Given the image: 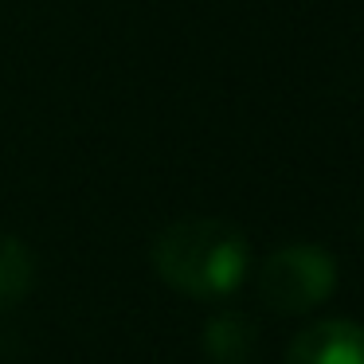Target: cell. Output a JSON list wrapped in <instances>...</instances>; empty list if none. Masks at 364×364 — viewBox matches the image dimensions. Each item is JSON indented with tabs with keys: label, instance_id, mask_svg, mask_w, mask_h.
<instances>
[{
	"label": "cell",
	"instance_id": "5",
	"mask_svg": "<svg viewBox=\"0 0 364 364\" xmlns=\"http://www.w3.org/2000/svg\"><path fill=\"white\" fill-rule=\"evenodd\" d=\"M36 262L16 235H0V309H12L32 290Z\"/></svg>",
	"mask_w": 364,
	"mask_h": 364
},
{
	"label": "cell",
	"instance_id": "3",
	"mask_svg": "<svg viewBox=\"0 0 364 364\" xmlns=\"http://www.w3.org/2000/svg\"><path fill=\"white\" fill-rule=\"evenodd\" d=\"M286 364H364V325L345 317L306 325L286 348Z\"/></svg>",
	"mask_w": 364,
	"mask_h": 364
},
{
	"label": "cell",
	"instance_id": "1",
	"mask_svg": "<svg viewBox=\"0 0 364 364\" xmlns=\"http://www.w3.org/2000/svg\"><path fill=\"white\" fill-rule=\"evenodd\" d=\"M251 267V247L243 231L223 220H176L153 243V270L176 294L196 301H220L239 290Z\"/></svg>",
	"mask_w": 364,
	"mask_h": 364
},
{
	"label": "cell",
	"instance_id": "4",
	"mask_svg": "<svg viewBox=\"0 0 364 364\" xmlns=\"http://www.w3.org/2000/svg\"><path fill=\"white\" fill-rule=\"evenodd\" d=\"M259 333H255L251 317L239 309H223L204 325V353L212 364H251Z\"/></svg>",
	"mask_w": 364,
	"mask_h": 364
},
{
	"label": "cell",
	"instance_id": "2",
	"mask_svg": "<svg viewBox=\"0 0 364 364\" xmlns=\"http://www.w3.org/2000/svg\"><path fill=\"white\" fill-rule=\"evenodd\" d=\"M337 286V262L325 247L290 243L278 247L259 270V294L274 314H309L329 301Z\"/></svg>",
	"mask_w": 364,
	"mask_h": 364
}]
</instances>
